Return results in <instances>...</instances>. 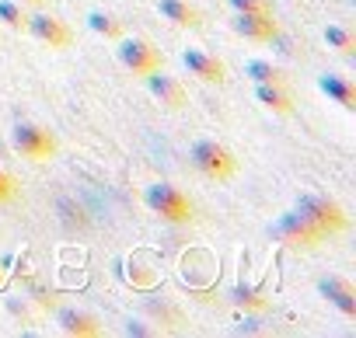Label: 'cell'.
<instances>
[{"label":"cell","instance_id":"obj_1","mask_svg":"<svg viewBox=\"0 0 356 338\" xmlns=\"http://www.w3.org/2000/svg\"><path fill=\"white\" fill-rule=\"evenodd\" d=\"M143 203H147L150 213H157V217L168 220V223H189V220L196 217L189 196H186L182 189L168 185V182H154V185H147V189H143Z\"/></svg>","mask_w":356,"mask_h":338},{"label":"cell","instance_id":"obj_2","mask_svg":"<svg viewBox=\"0 0 356 338\" xmlns=\"http://www.w3.org/2000/svg\"><path fill=\"white\" fill-rule=\"evenodd\" d=\"M189 160H193L196 171H200L203 178H210V182H227V178H234V171H238L234 153H231L227 146H220L217 140H196L193 150H189Z\"/></svg>","mask_w":356,"mask_h":338},{"label":"cell","instance_id":"obj_3","mask_svg":"<svg viewBox=\"0 0 356 338\" xmlns=\"http://www.w3.org/2000/svg\"><path fill=\"white\" fill-rule=\"evenodd\" d=\"M269 234L276 237V241H283L286 248H321L325 241H328V234L321 230V227H314L304 213H283L273 227H269Z\"/></svg>","mask_w":356,"mask_h":338},{"label":"cell","instance_id":"obj_4","mask_svg":"<svg viewBox=\"0 0 356 338\" xmlns=\"http://www.w3.org/2000/svg\"><path fill=\"white\" fill-rule=\"evenodd\" d=\"M297 213H304V217H307L314 227H321L328 237L349 230V217H346V210H342L335 199H328V196H314V192L300 196V199H297Z\"/></svg>","mask_w":356,"mask_h":338},{"label":"cell","instance_id":"obj_5","mask_svg":"<svg viewBox=\"0 0 356 338\" xmlns=\"http://www.w3.org/2000/svg\"><path fill=\"white\" fill-rule=\"evenodd\" d=\"M11 146H15V153H22L29 160H49L56 153L53 133L42 129V126H35V122H18L11 129Z\"/></svg>","mask_w":356,"mask_h":338},{"label":"cell","instance_id":"obj_6","mask_svg":"<svg viewBox=\"0 0 356 338\" xmlns=\"http://www.w3.org/2000/svg\"><path fill=\"white\" fill-rule=\"evenodd\" d=\"M119 63H122L129 74L143 77V74H150V70L161 67V53H157L147 39H122V42H119Z\"/></svg>","mask_w":356,"mask_h":338},{"label":"cell","instance_id":"obj_7","mask_svg":"<svg viewBox=\"0 0 356 338\" xmlns=\"http://www.w3.org/2000/svg\"><path fill=\"white\" fill-rule=\"evenodd\" d=\"M25 28H29L39 42H46V46H53V49H67L70 39H74V32H70L60 18H53V15H29V18H25Z\"/></svg>","mask_w":356,"mask_h":338},{"label":"cell","instance_id":"obj_8","mask_svg":"<svg viewBox=\"0 0 356 338\" xmlns=\"http://www.w3.org/2000/svg\"><path fill=\"white\" fill-rule=\"evenodd\" d=\"M143 81H147V91H150L164 108H182V105H186V87L178 84L175 77L161 74V67L150 70V74H143Z\"/></svg>","mask_w":356,"mask_h":338},{"label":"cell","instance_id":"obj_9","mask_svg":"<svg viewBox=\"0 0 356 338\" xmlns=\"http://www.w3.org/2000/svg\"><path fill=\"white\" fill-rule=\"evenodd\" d=\"M182 63H186V70H189L193 77H200V81H207V84H224V77H227V67H224L217 56L203 53V49H186V53H182Z\"/></svg>","mask_w":356,"mask_h":338},{"label":"cell","instance_id":"obj_10","mask_svg":"<svg viewBox=\"0 0 356 338\" xmlns=\"http://www.w3.org/2000/svg\"><path fill=\"white\" fill-rule=\"evenodd\" d=\"M318 289H321V296H325L332 307H339V314L356 317V289H353L342 276H325V279H318Z\"/></svg>","mask_w":356,"mask_h":338},{"label":"cell","instance_id":"obj_11","mask_svg":"<svg viewBox=\"0 0 356 338\" xmlns=\"http://www.w3.org/2000/svg\"><path fill=\"white\" fill-rule=\"evenodd\" d=\"M234 32L252 39V42H273L280 35V25L273 15H238L234 18Z\"/></svg>","mask_w":356,"mask_h":338},{"label":"cell","instance_id":"obj_12","mask_svg":"<svg viewBox=\"0 0 356 338\" xmlns=\"http://www.w3.org/2000/svg\"><path fill=\"white\" fill-rule=\"evenodd\" d=\"M157 11L178 28H200L203 25V11L193 8L189 0H157Z\"/></svg>","mask_w":356,"mask_h":338},{"label":"cell","instance_id":"obj_13","mask_svg":"<svg viewBox=\"0 0 356 338\" xmlns=\"http://www.w3.org/2000/svg\"><path fill=\"white\" fill-rule=\"evenodd\" d=\"M318 87H321L332 101H339L342 108L356 112V87H353L346 77H339V74H321V77H318Z\"/></svg>","mask_w":356,"mask_h":338},{"label":"cell","instance_id":"obj_14","mask_svg":"<svg viewBox=\"0 0 356 338\" xmlns=\"http://www.w3.org/2000/svg\"><path fill=\"white\" fill-rule=\"evenodd\" d=\"M255 98L269 112H280V115H290L293 112V98L283 91V84H255Z\"/></svg>","mask_w":356,"mask_h":338},{"label":"cell","instance_id":"obj_15","mask_svg":"<svg viewBox=\"0 0 356 338\" xmlns=\"http://www.w3.org/2000/svg\"><path fill=\"white\" fill-rule=\"evenodd\" d=\"M60 328H63V335H77V338H91V335L102 331L95 317H88V314H74V310L60 317Z\"/></svg>","mask_w":356,"mask_h":338},{"label":"cell","instance_id":"obj_16","mask_svg":"<svg viewBox=\"0 0 356 338\" xmlns=\"http://www.w3.org/2000/svg\"><path fill=\"white\" fill-rule=\"evenodd\" d=\"M245 74H248L255 84H283V81H286V74H283L280 67L266 63V60H252V63L245 67Z\"/></svg>","mask_w":356,"mask_h":338},{"label":"cell","instance_id":"obj_17","mask_svg":"<svg viewBox=\"0 0 356 338\" xmlns=\"http://www.w3.org/2000/svg\"><path fill=\"white\" fill-rule=\"evenodd\" d=\"M88 28L98 32V35H105V39H122V25H119V18L102 15V11H91V15H88Z\"/></svg>","mask_w":356,"mask_h":338},{"label":"cell","instance_id":"obj_18","mask_svg":"<svg viewBox=\"0 0 356 338\" xmlns=\"http://www.w3.org/2000/svg\"><path fill=\"white\" fill-rule=\"evenodd\" d=\"M325 42H328L332 49L346 53V56H353V53H356V39H353L346 28H339V25H328V28H325Z\"/></svg>","mask_w":356,"mask_h":338},{"label":"cell","instance_id":"obj_19","mask_svg":"<svg viewBox=\"0 0 356 338\" xmlns=\"http://www.w3.org/2000/svg\"><path fill=\"white\" fill-rule=\"evenodd\" d=\"M25 11L18 4H11V0H0V22H4L8 28H25Z\"/></svg>","mask_w":356,"mask_h":338},{"label":"cell","instance_id":"obj_20","mask_svg":"<svg viewBox=\"0 0 356 338\" xmlns=\"http://www.w3.org/2000/svg\"><path fill=\"white\" fill-rule=\"evenodd\" d=\"M238 15H273V0H227Z\"/></svg>","mask_w":356,"mask_h":338},{"label":"cell","instance_id":"obj_21","mask_svg":"<svg viewBox=\"0 0 356 338\" xmlns=\"http://www.w3.org/2000/svg\"><path fill=\"white\" fill-rule=\"evenodd\" d=\"M15 199H18V182L0 167V206H11Z\"/></svg>","mask_w":356,"mask_h":338},{"label":"cell","instance_id":"obj_22","mask_svg":"<svg viewBox=\"0 0 356 338\" xmlns=\"http://www.w3.org/2000/svg\"><path fill=\"white\" fill-rule=\"evenodd\" d=\"M22 4H35V8H42V4H46V0H22Z\"/></svg>","mask_w":356,"mask_h":338}]
</instances>
